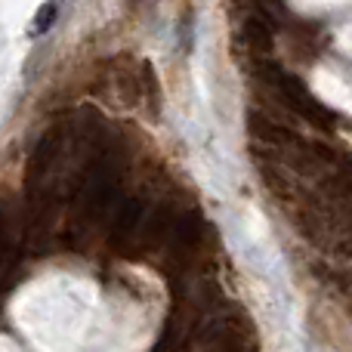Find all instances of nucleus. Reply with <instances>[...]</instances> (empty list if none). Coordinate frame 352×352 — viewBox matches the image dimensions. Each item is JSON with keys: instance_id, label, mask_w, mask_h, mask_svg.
I'll list each match as a JSON object with an SVG mask.
<instances>
[{"instance_id": "obj_1", "label": "nucleus", "mask_w": 352, "mask_h": 352, "mask_svg": "<svg viewBox=\"0 0 352 352\" xmlns=\"http://www.w3.org/2000/svg\"><path fill=\"white\" fill-rule=\"evenodd\" d=\"M56 22V0H50L47 6H43V10H37V19H34V31H47L50 25Z\"/></svg>"}]
</instances>
